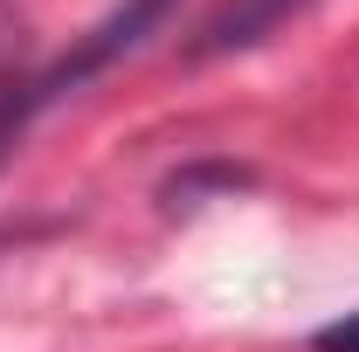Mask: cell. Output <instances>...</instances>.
I'll return each instance as SVG.
<instances>
[{"label":"cell","instance_id":"cell-1","mask_svg":"<svg viewBox=\"0 0 359 352\" xmlns=\"http://www.w3.org/2000/svg\"><path fill=\"white\" fill-rule=\"evenodd\" d=\"M159 14H166V0H125V7H118V14L104 21V28H90V42L76 48V55H62L55 69H42V76H35V104H48V97H62L69 83H83L90 69H104V62H111L118 48H132L138 35H145V28L159 21Z\"/></svg>","mask_w":359,"mask_h":352},{"label":"cell","instance_id":"cell-2","mask_svg":"<svg viewBox=\"0 0 359 352\" xmlns=\"http://www.w3.org/2000/svg\"><path fill=\"white\" fill-rule=\"evenodd\" d=\"M311 0H222L208 21H201V35L187 55H235V48H256L263 35H276L290 14H304Z\"/></svg>","mask_w":359,"mask_h":352},{"label":"cell","instance_id":"cell-3","mask_svg":"<svg viewBox=\"0 0 359 352\" xmlns=\"http://www.w3.org/2000/svg\"><path fill=\"white\" fill-rule=\"evenodd\" d=\"M14 62H21V35L0 14V152H7V138L21 132V118L35 111V76H21Z\"/></svg>","mask_w":359,"mask_h":352},{"label":"cell","instance_id":"cell-4","mask_svg":"<svg viewBox=\"0 0 359 352\" xmlns=\"http://www.w3.org/2000/svg\"><path fill=\"white\" fill-rule=\"evenodd\" d=\"M311 352H359V311H346L325 332H311Z\"/></svg>","mask_w":359,"mask_h":352}]
</instances>
